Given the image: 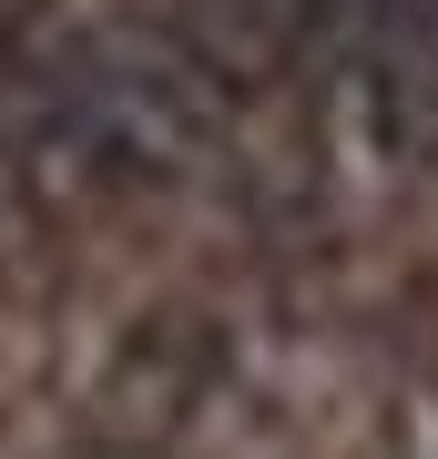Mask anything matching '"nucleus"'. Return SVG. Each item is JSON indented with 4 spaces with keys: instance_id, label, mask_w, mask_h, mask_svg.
<instances>
[{
    "instance_id": "1",
    "label": "nucleus",
    "mask_w": 438,
    "mask_h": 459,
    "mask_svg": "<svg viewBox=\"0 0 438 459\" xmlns=\"http://www.w3.org/2000/svg\"><path fill=\"white\" fill-rule=\"evenodd\" d=\"M214 368H225V358H214L204 316H153V327H133L123 358H113V419L143 429V439H163V429H184L204 409Z\"/></svg>"
},
{
    "instance_id": "2",
    "label": "nucleus",
    "mask_w": 438,
    "mask_h": 459,
    "mask_svg": "<svg viewBox=\"0 0 438 459\" xmlns=\"http://www.w3.org/2000/svg\"><path fill=\"white\" fill-rule=\"evenodd\" d=\"M316 11L326 0H174V31H184V51H194L214 82L265 92L296 51H306Z\"/></svg>"
},
{
    "instance_id": "3",
    "label": "nucleus",
    "mask_w": 438,
    "mask_h": 459,
    "mask_svg": "<svg viewBox=\"0 0 438 459\" xmlns=\"http://www.w3.org/2000/svg\"><path fill=\"white\" fill-rule=\"evenodd\" d=\"M377 143H398V153H428L438 143V11H388V41H377Z\"/></svg>"
}]
</instances>
